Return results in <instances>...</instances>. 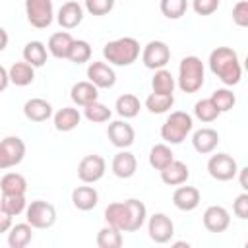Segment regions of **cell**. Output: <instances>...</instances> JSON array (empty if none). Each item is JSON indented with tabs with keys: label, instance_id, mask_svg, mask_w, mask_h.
<instances>
[{
	"label": "cell",
	"instance_id": "cell-1",
	"mask_svg": "<svg viewBox=\"0 0 248 248\" xmlns=\"http://www.w3.org/2000/svg\"><path fill=\"white\" fill-rule=\"evenodd\" d=\"M209 70L221 79L225 85H236L242 78V66L238 54L229 46H217L209 54Z\"/></svg>",
	"mask_w": 248,
	"mask_h": 248
},
{
	"label": "cell",
	"instance_id": "cell-2",
	"mask_svg": "<svg viewBox=\"0 0 248 248\" xmlns=\"http://www.w3.org/2000/svg\"><path fill=\"white\" fill-rule=\"evenodd\" d=\"M103 56L112 66H130L140 56V43L134 37H120L103 46Z\"/></svg>",
	"mask_w": 248,
	"mask_h": 248
},
{
	"label": "cell",
	"instance_id": "cell-3",
	"mask_svg": "<svg viewBox=\"0 0 248 248\" xmlns=\"http://www.w3.org/2000/svg\"><path fill=\"white\" fill-rule=\"evenodd\" d=\"M205 79L203 62L198 56H184L178 66V78L176 83L182 93H196L202 89Z\"/></svg>",
	"mask_w": 248,
	"mask_h": 248
},
{
	"label": "cell",
	"instance_id": "cell-4",
	"mask_svg": "<svg viewBox=\"0 0 248 248\" xmlns=\"http://www.w3.org/2000/svg\"><path fill=\"white\" fill-rule=\"evenodd\" d=\"M192 128H194L192 116L188 112H184V110H174L163 122L161 138L165 140V143L176 145V143H182L186 140V136L192 132Z\"/></svg>",
	"mask_w": 248,
	"mask_h": 248
},
{
	"label": "cell",
	"instance_id": "cell-5",
	"mask_svg": "<svg viewBox=\"0 0 248 248\" xmlns=\"http://www.w3.org/2000/svg\"><path fill=\"white\" fill-rule=\"evenodd\" d=\"M25 219L33 229H50L56 221V209L45 200H35L25 207Z\"/></svg>",
	"mask_w": 248,
	"mask_h": 248
},
{
	"label": "cell",
	"instance_id": "cell-6",
	"mask_svg": "<svg viewBox=\"0 0 248 248\" xmlns=\"http://www.w3.org/2000/svg\"><path fill=\"white\" fill-rule=\"evenodd\" d=\"M27 21L37 29H46L54 19L52 0H25Z\"/></svg>",
	"mask_w": 248,
	"mask_h": 248
},
{
	"label": "cell",
	"instance_id": "cell-7",
	"mask_svg": "<svg viewBox=\"0 0 248 248\" xmlns=\"http://www.w3.org/2000/svg\"><path fill=\"white\" fill-rule=\"evenodd\" d=\"M25 157V143L17 136H8L0 140V170L19 165Z\"/></svg>",
	"mask_w": 248,
	"mask_h": 248
},
{
	"label": "cell",
	"instance_id": "cell-8",
	"mask_svg": "<svg viewBox=\"0 0 248 248\" xmlns=\"http://www.w3.org/2000/svg\"><path fill=\"white\" fill-rule=\"evenodd\" d=\"M236 170H238V165H236L234 157L229 155V153L211 155L209 161H207V172H209V176L215 178V180H219V182L232 180L236 176Z\"/></svg>",
	"mask_w": 248,
	"mask_h": 248
},
{
	"label": "cell",
	"instance_id": "cell-9",
	"mask_svg": "<svg viewBox=\"0 0 248 248\" xmlns=\"http://www.w3.org/2000/svg\"><path fill=\"white\" fill-rule=\"evenodd\" d=\"M170 60V48L163 41H149L141 50V62L149 70H161Z\"/></svg>",
	"mask_w": 248,
	"mask_h": 248
},
{
	"label": "cell",
	"instance_id": "cell-10",
	"mask_svg": "<svg viewBox=\"0 0 248 248\" xmlns=\"http://www.w3.org/2000/svg\"><path fill=\"white\" fill-rule=\"evenodd\" d=\"M107 163L101 155H85L78 165V178L85 184H95L105 176Z\"/></svg>",
	"mask_w": 248,
	"mask_h": 248
},
{
	"label": "cell",
	"instance_id": "cell-11",
	"mask_svg": "<svg viewBox=\"0 0 248 248\" xmlns=\"http://www.w3.org/2000/svg\"><path fill=\"white\" fill-rule=\"evenodd\" d=\"M147 232H149V238L157 244H165L172 238L174 234V223L169 215L165 213H153L147 221Z\"/></svg>",
	"mask_w": 248,
	"mask_h": 248
},
{
	"label": "cell",
	"instance_id": "cell-12",
	"mask_svg": "<svg viewBox=\"0 0 248 248\" xmlns=\"http://www.w3.org/2000/svg\"><path fill=\"white\" fill-rule=\"evenodd\" d=\"M107 138L110 140V143L118 149H126L134 143L136 140V130L132 128V124H128L126 120H114L108 124L107 128Z\"/></svg>",
	"mask_w": 248,
	"mask_h": 248
},
{
	"label": "cell",
	"instance_id": "cell-13",
	"mask_svg": "<svg viewBox=\"0 0 248 248\" xmlns=\"http://www.w3.org/2000/svg\"><path fill=\"white\" fill-rule=\"evenodd\" d=\"M87 79L97 89H110L116 83V74L107 62H91L87 66Z\"/></svg>",
	"mask_w": 248,
	"mask_h": 248
},
{
	"label": "cell",
	"instance_id": "cell-14",
	"mask_svg": "<svg viewBox=\"0 0 248 248\" xmlns=\"http://www.w3.org/2000/svg\"><path fill=\"white\" fill-rule=\"evenodd\" d=\"M231 225V213L223 205H209L203 211V227L209 232H225Z\"/></svg>",
	"mask_w": 248,
	"mask_h": 248
},
{
	"label": "cell",
	"instance_id": "cell-15",
	"mask_svg": "<svg viewBox=\"0 0 248 248\" xmlns=\"http://www.w3.org/2000/svg\"><path fill=\"white\" fill-rule=\"evenodd\" d=\"M202 202V194L194 186H180L172 194V203L180 211H194Z\"/></svg>",
	"mask_w": 248,
	"mask_h": 248
},
{
	"label": "cell",
	"instance_id": "cell-16",
	"mask_svg": "<svg viewBox=\"0 0 248 248\" xmlns=\"http://www.w3.org/2000/svg\"><path fill=\"white\" fill-rule=\"evenodd\" d=\"M112 174L118 176V178H132L136 174V169H138V161H136V155L126 151V149H120L114 157H112Z\"/></svg>",
	"mask_w": 248,
	"mask_h": 248
},
{
	"label": "cell",
	"instance_id": "cell-17",
	"mask_svg": "<svg viewBox=\"0 0 248 248\" xmlns=\"http://www.w3.org/2000/svg\"><path fill=\"white\" fill-rule=\"evenodd\" d=\"M83 19V8L81 4H78L76 0H70V2H64L58 10V16H56V21L60 23V27L64 29H74L81 23Z\"/></svg>",
	"mask_w": 248,
	"mask_h": 248
},
{
	"label": "cell",
	"instance_id": "cell-18",
	"mask_svg": "<svg viewBox=\"0 0 248 248\" xmlns=\"http://www.w3.org/2000/svg\"><path fill=\"white\" fill-rule=\"evenodd\" d=\"M23 114L27 120L31 122H45L52 116V105L41 97H33L29 101H25L23 105Z\"/></svg>",
	"mask_w": 248,
	"mask_h": 248
},
{
	"label": "cell",
	"instance_id": "cell-19",
	"mask_svg": "<svg viewBox=\"0 0 248 248\" xmlns=\"http://www.w3.org/2000/svg\"><path fill=\"white\" fill-rule=\"evenodd\" d=\"M192 145L202 155L211 153L219 145V134H217V130H213V128H200V130H196L194 136H192Z\"/></svg>",
	"mask_w": 248,
	"mask_h": 248
},
{
	"label": "cell",
	"instance_id": "cell-20",
	"mask_svg": "<svg viewBox=\"0 0 248 248\" xmlns=\"http://www.w3.org/2000/svg\"><path fill=\"white\" fill-rule=\"evenodd\" d=\"M159 172H161V180H163L167 186L184 184V182L188 180V176H190V170H188L186 163L176 161V159H172V161H170L163 170H159Z\"/></svg>",
	"mask_w": 248,
	"mask_h": 248
},
{
	"label": "cell",
	"instance_id": "cell-21",
	"mask_svg": "<svg viewBox=\"0 0 248 248\" xmlns=\"http://www.w3.org/2000/svg\"><path fill=\"white\" fill-rule=\"evenodd\" d=\"M126 207H128V227H126V232H136L143 227L145 219H147V207L143 202L136 200V198H130L124 202Z\"/></svg>",
	"mask_w": 248,
	"mask_h": 248
},
{
	"label": "cell",
	"instance_id": "cell-22",
	"mask_svg": "<svg viewBox=\"0 0 248 248\" xmlns=\"http://www.w3.org/2000/svg\"><path fill=\"white\" fill-rule=\"evenodd\" d=\"M70 97H72V101L78 107H85V105H89V103H93V101L99 99V89L89 79L87 81H78V83L72 85Z\"/></svg>",
	"mask_w": 248,
	"mask_h": 248
},
{
	"label": "cell",
	"instance_id": "cell-23",
	"mask_svg": "<svg viewBox=\"0 0 248 248\" xmlns=\"http://www.w3.org/2000/svg\"><path fill=\"white\" fill-rule=\"evenodd\" d=\"M72 203L79 211H91L99 203V194L93 186H78L72 192Z\"/></svg>",
	"mask_w": 248,
	"mask_h": 248
},
{
	"label": "cell",
	"instance_id": "cell-24",
	"mask_svg": "<svg viewBox=\"0 0 248 248\" xmlns=\"http://www.w3.org/2000/svg\"><path fill=\"white\" fill-rule=\"evenodd\" d=\"M105 221L110 227H116L118 231L126 232L128 227V207L124 202H112L105 207Z\"/></svg>",
	"mask_w": 248,
	"mask_h": 248
},
{
	"label": "cell",
	"instance_id": "cell-25",
	"mask_svg": "<svg viewBox=\"0 0 248 248\" xmlns=\"http://www.w3.org/2000/svg\"><path fill=\"white\" fill-rule=\"evenodd\" d=\"M52 120H54V128L58 132H72L81 122V114L74 107H62L58 112H54Z\"/></svg>",
	"mask_w": 248,
	"mask_h": 248
},
{
	"label": "cell",
	"instance_id": "cell-26",
	"mask_svg": "<svg viewBox=\"0 0 248 248\" xmlns=\"http://www.w3.org/2000/svg\"><path fill=\"white\" fill-rule=\"evenodd\" d=\"M72 43H74V37L68 31H58V33H52L50 35V39L46 43V50L54 58H68V52H70Z\"/></svg>",
	"mask_w": 248,
	"mask_h": 248
},
{
	"label": "cell",
	"instance_id": "cell-27",
	"mask_svg": "<svg viewBox=\"0 0 248 248\" xmlns=\"http://www.w3.org/2000/svg\"><path fill=\"white\" fill-rule=\"evenodd\" d=\"M8 76H10V83L17 85V87H25L29 83H33L35 79V68L31 64H27L25 60L23 62H14L8 70Z\"/></svg>",
	"mask_w": 248,
	"mask_h": 248
},
{
	"label": "cell",
	"instance_id": "cell-28",
	"mask_svg": "<svg viewBox=\"0 0 248 248\" xmlns=\"http://www.w3.org/2000/svg\"><path fill=\"white\" fill-rule=\"evenodd\" d=\"M33 238V227L25 221V223H17L12 225L8 231V246L10 248H25Z\"/></svg>",
	"mask_w": 248,
	"mask_h": 248
},
{
	"label": "cell",
	"instance_id": "cell-29",
	"mask_svg": "<svg viewBox=\"0 0 248 248\" xmlns=\"http://www.w3.org/2000/svg\"><path fill=\"white\" fill-rule=\"evenodd\" d=\"M46 58H48V50H46L45 43H41V41H29L23 46V60L27 64H31L33 68L45 66L46 64Z\"/></svg>",
	"mask_w": 248,
	"mask_h": 248
},
{
	"label": "cell",
	"instance_id": "cell-30",
	"mask_svg": "<svg viewBox=\"0 0 248 248\" xmlns=\"http://www.w3.org/2000/svg\"><path fill=\"white\" fill-rule=\"evenodd\" d=\"M114 108H116L118 116H122L124 120H128V118H134V116L140 114L141 103H140V99H138L136 95H132V93H124V95H120V97L116 99Z\"/></svg>",
	"mask_w": 248,
	"mask_h": 248
},
{
	"label": "cell",
	"instance_id": "cell-31",
	"mask_svg": "<svg viewBox=\"0 0 248 248\" xmlns=\"http://www.w3.org/2000/svg\"><path fill=\"white\" fill-rule=\"evenodd\" d=\"M174 87H176V79L174 76L161 68V70H155V76L151 79V89L153 93H161V95H172L174 93Z\"/></svg>",
	"mask_w": 248,
	"mask_h": 248
},
{
	"label": "cell",
	"instance_id": "cell-32",
	"mask_svg": "<svg viewBox=\"0 0 248 248\" xmlns=\"http://www.w3.org/2000/svg\"><path fill=\"white\" fill-rule=\"evenodd\" d=\"M0 190L2 194H19L25 196L27 192V180L19 172H6L0 180Z\"/></svg>",
	"mask_w": 248,
	"mask_h": 248
},
{
	"label": "cell",
	"instance_id": "cell-33",
	"mask_svg": "<svg viewBox=\"0 0 248 248\" xmlns=\"http://www.w3.org/2000/svg\"><path fill=\"white\" fill-rule=\"evenodd\" d=\"M172 159H174V153L167 143H155L149 151V165L155 170H163Z\"/></svg>",
	"mask_w": 248,
	"mask_h": 248
},
{
	"label": "cell",
	"instance_id": "cell-34",
	"mask_svg": "<svg viewBox=\"0 0 248 248\" xmlns=\"http://www.w3.org/2000/svg\"><path fill=\"white\" fill-rule=\"evenodd\" d=\"M97 246L99 248H120L122 246V231H118L116 227H103L97 232Z\"/></svg>",
	"mask_w": 248,
	"mask_h": 248
},
{
	"label": "cell",
	"instance_id": "cell-35",
	"mask_svg": "<svg viewBox=\"0 0 248 248\" xmlns=\"http://www.w3.org/2000/svg\"><path fill=\"white\" fill-rule=\"evenodd\" d=\"M174 105V95H161V93H151L145 99V108L153 114H163L170 110Z\"/></svg>",
	"mask_w": 248,
	"mask_h": 248
},
{
	"label": "cell",
	"instance_id": "cell-36",
	"mask_svg": "<svg viewBox=\"0 0 248 248\" xmlns=\"http://www.w3.org/2000/svg\"><path fill=\"white\" fill-rule=\"evenodd\" d=\"M110 114H112V112H110V108H108L107 105L99 103V99L83 107V116H85L89 122H93V124L108 122V120H110Z\"/></svg>",
	"mask_w": 248,
	"mask_h": 248
},
{
	"label": "cell",
	"instance_id": "cell-37",
	"mask_svg": "<svg viewBox=\"0 0 248 248\" xmlns=\"http://www.w3.org/2000/svg\"><path fill=\"white\" fill-rule=\"evenodd\" d=\"M91 58V45L83 39H74L70 52H68V60L74 64H85Z\"/></svg>",
	"mask_w": 248,
	"mask_h": 248
},
{
	"label": "cell",
	"instance_id": "cell-38",
	"mask_svg": "<svg viewBox=\"0 0 248 248\" xmlns=\"http://www.w3.org/2000/svg\"><path fill=\"white\" fill-rule=\"evenodd\" d=\"M219 108L213 105L211 99H200L196 105H194V116L200 120V122H213L217 120L219 116Z\"/></svg>",
	"mask_w": 248,
	"mask_h": 248
},
{
	"label": "cell",
	"instance_id": "cell-39",
	"mask_svg": "<svg viewBox=\"0 0 248 248\" xmlns=\"http://www.w3.org/2000/svg\"><path fill=\"white\" fill-rule=\"evenodd\" d=\"M0 207L6 213H10L12 217H16V215H19V213L25 211L27 202H25V196H19V194H2Z\"/></svg>",
	"mask_w": 248,
	"mask_h": 248
},
{
	"label": "cell",
	"instance_id": "cell-40",
	"mask_svg": "<svg viewBox=\"0 0 248 248\" xmlns=\"http://www.w3.org/2000/svg\"><path fill=\"white\" fill-rule=\"evenodd\" d=\"M161 14L169 19H178L188 10V0H161L159 2Z\"/></svg>",
	"mask_w": 248,
	"mask_h": 248
},
{
	"label": "cell",
	"instance_id": "cell-41",
	"mask_svg": "<svg viewBox=\"0 0 248 248\" xmlns=\"http://www.w3.org/2000/svg\"><path fill=\"white\" fill-rule=\"evenodd\" d=\"M209 99H211L213 105L219 108V112H227V110H231V108L234 107V103H236L234 93H232L231 89H227V87H223V89H215V91L211 93Z\"/></svg>",
	"mask_w": 248,
	"mask_h": 248
},
{
	"label": "cell",
	"instance_id": "cell-42",
	"mask_svg": "<svg viewBox=\"0 0 248 248\" xmlns=\"http://www.w3.org/2000/svg\"><path fill=\"white\" fill-rule=\"evenodd\" d=\"M114 8V0H85V10L91 16H107L108 12H112Z\"/></svg>",
	"mask_w": 248,
	"mask_h": 248
},
{
	"label": "cell",
	"instance_id": "cell-43",
	"mask_svg": "<svg viewBox=\"0 0 248 248\" xmlns=\"http://www.w3.org/2000/svg\"><path fill=\"white\" fill-rule=\"evenodd\" d=\"M232 21L238 27H248V2L246 0H238L232 6Z\"/></svg>",
	"mask_w": 248,
	"mask_h": 248
},
{
	"label": "cell",
	"instance_id": "cell-44",
	"mask_svg": "<svg viewBox=\"0 0 248 248\" xmlns=\"http://www.w3.org/2000/svg\"><path fill=\"white\" fill-rule=\"evenodd\" d=\"M192 8L198 16H211L219 8V0H192Z\"/></svg>",
	"mask_w": 248,
	"mask_h": 248
},
{
	"label": "cell",
	"instance_id": "cell-45",
	"mask_svg": "<svg viewBox=\"0 0 248 248\" xmlns=\"http://www.w3.org/2000/svg\"><path fill=\"white\" fill-rule=\"evenodd\" d=\"M232 211L238 219H248V192H242L232 202Z\"/></svg>",
	"mask_w": 248,
	"mask_h": 248
},
{
	"label": "cell",
	"instance_id": "cell-46",
	"mask_svg": "<svg viewBox=\"0 0 248 248\" xmlns=\"http://www.w3.org/2000/svg\"><path fill=\"white\" fill-rule=\"evenodd\" d=\"M10 227H12V215L6 213V211L0 207V234H2V232H8Z\"/></svg>",
	"mask_w": 248,
	"mask_h": 248
},
{
	"label": "cell",
	"instance_id": "cell-47",
	"mask_svg": "<svg viewBox=\"0 0 248 248\" xmlns=\"http://www.w3.org/2000/svg\"><path fill=\"white\" fill-rule=\"evenodd\" d=\"M236 174H238V182H240V188L246 192L248 190V167H242V169H238L236 170Z\"/></svg>",
	"mask_w": 248,
	"mask_h": 248
},
{
	"label": "cell",
	"instance_id": "cell-48",
	"mask_svg": "<svg viewBox=\"0 0 248 248\" xmlns=\"http://www.w3.org/2000/svg\"><path fill=\"white\" fill-rule=\"evenodd\" d=\"M8 85H10V76H8V70H6L4 66H0V91H4Z\"/></svg>",
	"mask_w": 248,
	"mask_h": 248
},
{
	"label": "cell",
	"instance_id": "cell-49",
	"mask_svg": "<svg viewBox=\"0 0 248 248\" xmlns=\"http://www.w3.org/2000/svg\"><path fill=\"white\" fill-rule=\"evenodd\" d=\"M6 46H8V33H6L4 27H0V52H2Z\"/></svg>",
	"mask_w": 248,
	"mask_h": 248
},
{
	"label": "cell",
	"instance_id": "cell-50",
	"mask_svg": "<svg viewBox=\"0 0 248 248\" xmlns=\"http://www.w3.org/2000/svg\"><path fill=\"white\" fill-rule=\"evenodd\" d=\"M174 246H186L188 248V242H174Z\"/></svg>",
	"mask_w": 248,
	"mask_h": 248
}]
</instances>
